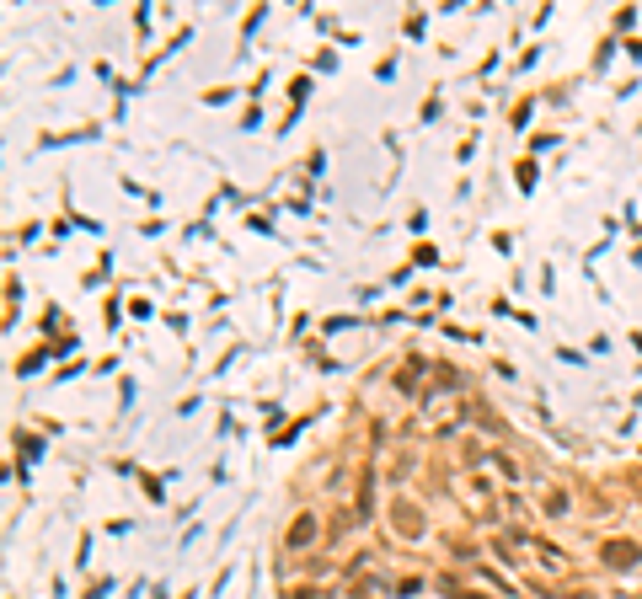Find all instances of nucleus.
I'll return each mask as SVG.
<instances>
[{"label": "nucleus", "instance_id": "f257e3e1", "mask_svg": "<svg viewBox=\"0 0 642 599\" xmlns=\"http://www.w3.org/2000/svg\"><path fill=\"white\" fill-rule=\"evenodd\" d=\"M311 535H316V519H311V514H300V524L289 530V546H305Z\"/></svg>", "mask_w": 642, "mask_h": 599}, {"label": "nucleus", "instance_id": "f03ea898", "mask_svg": "<svg viewBox=\"0 0 642 599\" xmlns=\"http://www.w3.org/2000/svg\"><path fill=\"white\" fill-rule=\"evenodd\" d=\"M605 557L616 562V567H632V562H637V546H610V551H605Z\"/></svg>", "mask_w": 642, "mask_h": 599}]
</instances>
